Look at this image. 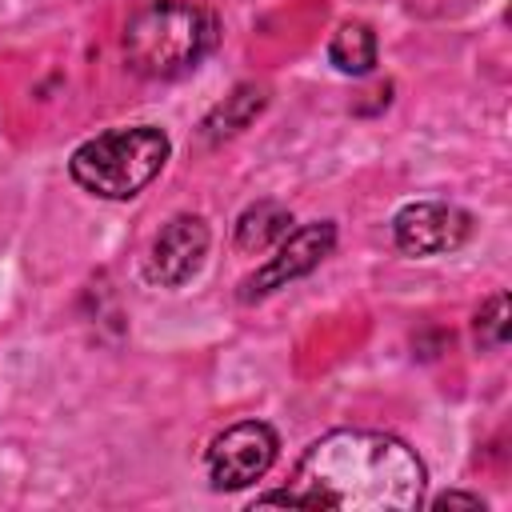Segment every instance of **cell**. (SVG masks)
I'll return each mask as SVG.
<instances>
[{"instance_id":"obj_1","label":"cell","mask_w":512,"mask_h":512,"mask_svg":"<svg viewBox=\"0 0 512 512\" xmlns=\"http://www.w3.org/2000/svg\"><path fill=\"white\" fill-rule=\"evenodd\" d=\"M420 456L388 436L364 428H336L308 444L288 488L256 496V508H340V512H408L424 500Z\"/></svg>"},{"instance_id":"obj_2","label":"cell","mask_w":512,"mask_h":512,"mask_svg":"<svg viewBox=\"0 0 512 512\" xmlns=\"http://www.w3.org/2000/svg\"><path fill=\"white\" fill-rule=\"evenodd\" d=\"M216 44L212 12L180 0H160L136 12L124 28V60L136 76L172 80L196 68Z\"/></svg>"},{"instance_id":"obj_3","label":"cell","mask_w":512,"mask_h":512,"mask_svg":"<svg viewBox=\"0 0 512 512\" xmlns=\"http://www.w3.org/2000/svg\"><path fill=\"white\" fill-rule=\"evenodd\" d=\"M168 152H172L168 136L152 124L108 128L72 152L68 172L92 196L132 200L136 192H144L160 176V168L168 164Z\"/></svg>"},{"instance_id":"obj_4","label":"cell","mask_w":512,"mask_h":512,"mask_svg":"<svg viewBox=\"0 0 512 512\" xmlns=\"http://www.w3.org/2000/svg\"><path fill=\"white\" fill-rule=\"evenodd\" d=\"M276 432L260 420H240L224 428L208 448V480L220 492H236L260 480L276 460Z\"/></svg>"},{"instance_id":"obj_5","label":"cell","mask_w":512,"mask_h":512,"mask_svg":"<svg viewBox=\"0 0 512 512\" xmlns=\"http://www.w3.org/2000/svg\"><path fill=\"white\" fill-rule=\"evenodd\" d=\"M336 244V224L332 220H316V224H304V228H292L280 244H276V256H268L244 284H240V300H260L300 276H308Z\"/></svg>"},{"instance_id":"obj_6","label":"cell","mask_w":512,"mask_h":512,"mask_svg":"<svg viewBox=\"0 0 512 512\" xmlns=\"http://www.w3.org/2000/svg\"><path fill=\"white\" fill-rule=\"evenodd\" d=\"M472 232V216L456 204H444V200H416V204H404L392 220V236H396V248L404 256H440V252H452L468 240Z\"/></svg>"},{"instance_id":"obj_7","label":"cell","mask_w":512,"mask_h":512,"mask_svg":"<svg viewBox=\"0 0 512 512\" xmlns=\"http://www.w3.org/2000/svg\"><path fill=\"white\" fill-rule=\"evenodd\" d=\"M204 256H208V224L192 212H180L156 232L144 260V276L160 288H180L200 272Z\"/></svg>"},{"instance_id":"obj_8","label":"cell","mask_w":512,"mask_h":512,"mask_svg":"<svg viewBox=\"0 0 512 512\" xmlns=\"http://www.w3.org/2000/svg\"><path fill=\"white\" fill-rule=\"evenodd\" d=\"M292 232V212L276 200H260L252 208L240 212L236 220V248L240 252H264L272 244H280Z\"/></svg>"},{"instance_id":"obj_9","label":"cell","mask_w":512,"mask_h":512,"mask_svg":"<svg viewBox=\"0 0 512 512\" xmlns=\"http://www.w3.org/2000/svg\"><path fill=\"white\" fill-rule=\"evenodd\" d=\"M264 100H268V92H264L260 84H240L232 96H224V104H216V108L208 112V120H204V136H208V140L236 136L240 128H248V124L260 116Z\"/></svg>"},{"instance_id":"obj_10","label":"cell","mask_w":512,"mask_h":512,"mask_svg":"<svg viewBox=\"0 0 512 512\" xmlns=\"http://www.w3.org/2000/svg\"><path fill=\"white\" fill-rule=\"evenodd\" d=\"M328 60H332L340 72H348V76L372 72V64H376V32H372L364 20L340 24V28L332 32V40H328Z\"/></svg>"},{"instance_id":"obj_11","label":"cell","mask_w":512,"mask_h":512,"mask_svg":"<svg viewBox=\"0 0 512 512\" xmlns=\"http://www.w3.org/2000/svg\"><path fill=\"white\" fill-rule=\"evenodd\" d=\"M476 344L480 348H504L508 344V296L504 292H496L476 312Z\"/></svg>"},{"instance_id":"obj_12","label":"cell","mask_w":512,"mask_h":512,"mask_svg":"<svg viewBox=\"0 0 512 512\" xmlns=\"http://www.w3.org/2000/svg\"><path fill=\"white\" fill-rule=\"evenodd\" d=\"M432 508H476V512H484V500L480 496H468V492H440L432 500Z\"/></svg>"}]
</instances>
